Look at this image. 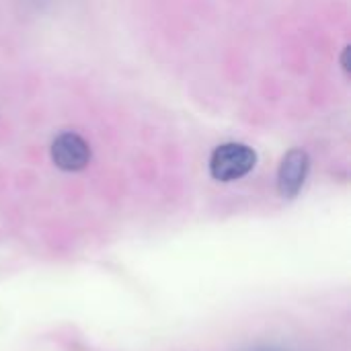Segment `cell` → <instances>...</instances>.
<instances>
[{"label": "cell", "instance_id": "1", "mask_svg": "<svg viewBox=\"0 0 351 351\" xmlns=\"http://www.w3.org/2000/svg\"><path fill=\"white\" fill-rule=\"evenodd\" d=\"M257 165V152L241 142H226L214 148L210 156V175L216 181L230 183L247 177Z\"/></svg>", "mask_w": 351, "mask_h": 351}, {"label": "cell", "instance_id": "2", "mask_svg": "<svg viewBox=\"0 0 351 351\" xmlns=\"http://www.w3.org/2000/svg\"><path fill=\"white\" fill-rule=\"evenodd\" d=\"M51 160L62 171H82L90 162V146L80 134L64 132L51 142Z\"/></svg>", "mask_w": 351, "mask_h": 351}, {"label": "cell", "instance_id": "3", "mask_svg": "<svg viewBox=\"0 0 351 351\" xmlns=\"http://www.w3.org/2000/svg\"><path fill=\"white\" fill-rule=\"evenodd\" d=\"M311 171V156L302 148H292L282 158V165L278 169V191L284 199H294L308 177Z\"/></svg>", "mask_w": 351, "mask_h": 351}]
</instances>
